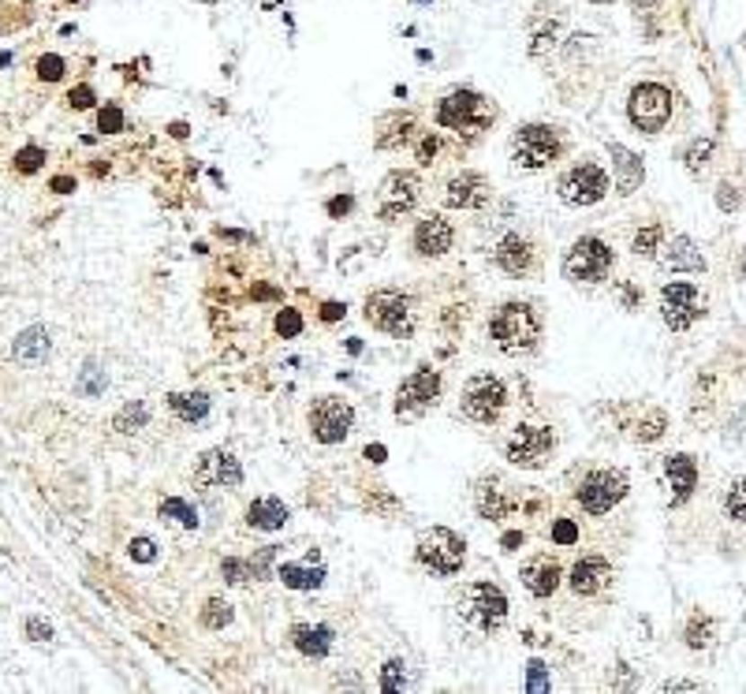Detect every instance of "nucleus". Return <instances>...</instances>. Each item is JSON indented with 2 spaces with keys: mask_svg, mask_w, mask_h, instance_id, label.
Wrapping results in <instances>:
<instances>
[{
  "mask_svg": "<svg viewBox=\"0 0 746 694\" xmlns=\"http://www.w3.org/2000/svg\"><path fill=\"white\" fill-rule=\"evenodd\" d=\"M489 333L504 355H527L541 340V317L530 303H504L493 314Z\"/></svg>",
  "mask_w": 746,
  "mask_h": 694,
  "instance_id": "1",
  "label": "nucleus"
},
{
  "mask_svg": "<svg viewBox=\"0 0 746 694\" xmlns=\"http://www.w3.org/2000/svg\"><path fill=\"white\" fill-rule=\"evenodd\" d=\"M456 616H459V624L470 627L475 635H493L508 619V598H504V590L493 583H470V586H463L459 601H456Z\"/></svg>",
  "mask_w": 746,
  "mask_h": 694,
  "instance_id": "2",
  "label": "nucleus"
},
{
  "mask_svg": "<svg viewBox=\"0 0 746 694\" xmlns=\"http://www.w3.org/2000/svg\"><path fill=\"white\" fill-rule=\"evenodd\" d=\"M493 116H496V109L485 102L482 93H475V90H452L437 105V123H440V128H448V131H456L459 138L463 135L466 138H478L489 128V123H493Z\"/></svg>",
  "mask_w": 746,
  "mask_h": 694,
  "instance_id": "3",
  "label": "nucleus"
},
{
  "mask_svg": "<svg viewBox=\"0 0 746 694\" xmlns=\"http://www.w3.org/2000/svg\"><path fill=\"white\" fill-rule=\"evenodd\" d=\"M362 314L373 329H381L395 340H407L414 336V303L407 299L404 291L395 288H381V291H369L366 303H362Z\"/></svg>",
  "mask_w": 746,
  "mask_h": 694,
  "instance_id": "4",
  "label": "nucleus"
},
{
  "mask_svg": "<svg viewBox=\"0 0 746 694\" xmlns=\"http://www.w3.org/2000/svg\"><path fill=\"white\" fill-rule=\"evenodd\" d=\"M414 556H418V564L426 567V572H433L440 579H452V575H459V567L466 560V545H463V538L456 530L433 527V530H426L418 538Z\"/></svg>",
  "mask_w": 746,
  "mask_h": 694,
  "instance_id": "5",
  "label": "nucleus"
},
{
  "mask_svg": "<svg viewBox=\"0 0 746 694\" xmlns=\"http://www.w3.org/2000/svg\"><path fill=\"white\" fill-rule=\"evenodd\" d=\"M504 407H508V388H504L501 378H493V374H475V378L463 385L459 411L470 418V423L493 426L496 418L504 414Z\"/></svg>",
  "mask_w": 746,
  "mask_h": 694,
  "instance_id": "6",
  "label": "nucleus"
},
{
  "mask_svg": "<svg viewBox=\"0 0 746 694\" xmlns=\"http://www.w3.org/2000/svg\"><path fill=\"white\" fill-rule=\"evenodd\" d=\"M612 269V251L608 243H601L597 236H582L571 243V251L564 254V277L571 284H597L605 280Z\"/></svg>",
  "mask_w": 746,
  "mask_h": 694,
  "instance_id": "7",
  "label": "nucleus"
},
{
  "mask_svg": "<svg viewBox=\"0 0 746 694\" xmlns=\"http://www.w3.org/2000/svg\"><path fill=\"white\" fill-rule=\"evenodd\" d=\"M556 154H560V135L549 123H527V128H519L511 135V161L527 172L553 165Z\"/></svg>",
  "mask_w": 746,
  "mask_h": 694,
  "instance_id": "8",
  "label": "nucleus"
},
{
  "mask_svg": "<svg viewBox=\"0 0 746 694\" xmlns=\"http://www.w3.org/2000/svg\"><path fill=\"white\" fill-rule=\"evenodd\" d=\"M627 116L638 131L645 135H657L664 131V123L671 120V90L661 86V83H642L631 90V102H627Z\"/></svg>",
  "mask_w": 746,
  "mask_h": 694,
  "instance_id": "9",
  "label": "nucleus"
},
{
  "mask_svg": "<svg viewBox=\"0 0 746 694\" xmlns=\"http://www.w3.org/2000/svg\"><path fill=\"white\" fill-rule=\"evenodd\" d=\"M418 194H422V183L414 172H407V168L388 172L381 180V191H377V217L395 225V220H404L418 206Z\"/></svg>",
  "mask_w": 746,
  "mask_h": 694,
  "instance_id": "10",
  "label": "nucleus"
},
{
  "mask_svg": "<svg viewBox=\"0 0 746 694\" xmlns=\"http://www.w3.org/2000/svg\"><path fill=\"white\" fill-rule=\"evenodd\" d=\"M553 449H556L553 430H549V426H530V423H519L515 433H511L508 444H504L508 459H511L515 467H522V470H537V467H545V459L553 456Z\"/></svg>",
  "mask_w": 746,
  "mask_h": 694,
  "instance_id": "11",
  "label": "nucleus"
},
{
  "mask_svg": "<svg viewBox=\"0 0 746 694\" xmlns=\"http://www.w3.org/2000/svg\"><path fill=\"white\" fill-rule=\"evenodd\" d=\"M355 426V407L340 400V396H317L314 407H310V433L321 440V444H340L347 440Z\"/></svg>",
  "mask_w": 746,
  "mask_h": 694,
  "instance_id": "12",
  "label": "nucleus"
},
{
  "mask_svg": "<svg viewBox=\"0 0 746 694\" xmlns=\"http://www.w3.org/2000/svg\"><path fill=\"white\" fill-rule=\"evenodd\" d=\"M624 497H627V478H624V470H590V475L582 478V485H579V493H575V501H579L590 515H605V512H612Z\"/></svg>",
  "mask_w": 746,
  "mask_h": 694,
  "instance_id": "13",
  "label": "nucleus"
},
{
  "mask_svg": "<svg viewBox=\"0 0 746 694\" xmlns=\"http://www.w3.org/2000/svg\"><path fill=\"white\" fill-rule=\"evenodd\" d=\"M556 191H560V198L567 206H593V202H601V198L608 194V176H605L601 165L582 161V165L564 172Z\"/></svg>",
  "mask_w": 746,
  "mask_h": 694,
  "instance_id": "14",
  "label": "nucleus"
},
{
  "mask_svg": "<svg viewBox=\"0 0 746 694\" xmlns=\"http://www.w3.org/2000/svg\"><path fill=\"white\" fill-rule=\"evenodd\" d=\"M437 396H440V374L433 366H418L414 374L400 385V392H395V414L426 411L430 404H437Z\"/></svg>",
  "mask_w": 746,
  "mask_h": 694,
  "instance_id": "15",
  "label": "nucleus"
},
{
  "mask_svg": "<svg viewBox=\"0 0 746 694\" xmlns=\"http://www.w3.org/2000/svg\"><path fill=\"white\" fill-rule=\"evenodd\" d=\"M194 482L206 485V489H235L243 482V467L232 452L209 449V452H202V459L194 463Z\"/></svg>",
  "mask_w": 746,
  "mask_h": 694,
  "instance_id": "16",
  "label": "nucleus"
},
{
  "mask_svg": "<svg viewBox=\"0 0 746 694\" xmlns=\"http://www.w3.org/2000/svg\"><path fill=\"white\" fill-rule=\"evenodd\" d=\"M661 314L671 329H687L702 314V295L694 284H668L661 291Z\"/></svg>",
  "mask_w": 746,
  "mask_h": 694,
  "instance_id": "17",
  "label": "nucleus"
},
{
  "mask_svg": "<svg viewBox=\"0 0 746 694\" xmlns=\"http://www.w3.org/2000/svg\"><path fill=\"white\" fill-rule=\"evenodd\" d=\"M519 579H522V586L534 593V598H549V593L560 586V579H564V567H560V560L553 553H534V556H527V564L519 567Z\"/></svg>",
  "mask_w": 746,
  "mask_h": 694,
  "instance_id": "18",
  "label": "nucleus"
},
{
  "mask_svg": "<svg viewBox=\"0 0 746 694\" xmlns=\"http://www.w3.org/2000/svg\"><path fill=\"white\" fill-rule=\"evenodd\" d=\"M452 239H456L452 225H448L440 213H430L426 220H418L411 243H414V254L418 258H440V254L452 251Z\"/></svg>",
  "mask_w": 746,
  "mask_h": 694,
  "instance_id": "19",
  "label": "nucleus"
},
{
  "mask_svg": "<svg viewBox=\"0 0 746 694\" xmlns=\"http://www.w3.org/2000/svg\"><path fill=\"white\" fill-rule=\"evenodd\" d=\"M485 202H489V183L482 172H459L444 187V206L452 209H478Z\"/></svg>",
  "mask_w": 746,
  "mask_h": 694,
  "instance_id": "20",
  "label": "nucleus"
},
{
  "mask_svg": "<svg viewBox=\"0 0 746 694\" xmlns=\"http://www.w3.org/2000/svg\"><path fill=\"white\" fill-rule=\"evenodd\" d=\"M571 590L579 593V598H590V593H601L608 583H612V564L601 560V556H586L571 567Z\"/></svg>",
  "mask_w": 746,
  "mask_h": 694,
  "instance_id": "21",
  "label": "nucleus"
},
{
  "mask_svg": "<svg viewBox=\"0 0 746 694\" xmlns=\"http://www.w3.org/2000/svg\"><path fill=\"white\" fill-rule=\"evenodd\" d=\"M475 508H478L482 519H508L511 508H515V501L508 497V485L496 478V475H489L475 489Z\"/></svg>",
  "mask_w": 746,
  "mask_h": 694,
  "instance_id": "22",
  "label": "nucleus"
},
{
  "mask_svg": "<svg viewBox=\"0 0 746 694\" xmlns=\"http://www.w3.org/2000/svg\"><path fill=\"white\" fill-rule=\"evenodd\" d=\"M493 262H496V269H504L508 277H527L530 265H534V251L522 236H504L501 243H496Z\"/></svg>",
  "mask_w": 746,
  "mask_h": 694,
  "instance_id": "23",
  "label": "nucleus"
},
{
  "mask_svg": "<svg viewBox=\"0 0 746 694\" xmlns=\"http://www.w3.org/2000/svg\"><path fill=\"white\" fill-rule=\"evenodd\" d=\"M661 265L671 272H706V258L687 236H676L668 246H661Z\"/></svg>",
  "mask_w": 746,
  "mask_h": 694,
  "instance_id": "24",
  "label": "nucleus"
},
{
  "mask_svg": "<svg viewBox=\"0 0 746 694\" xmlns=\"http://www.w3.org/2000/svg\"><path fill=\"white\" fill-rule=\"evenodd\" d=\"M291 646L303 657H325L333 650V631L325 624H295L291 627Z\"/></svg>",
  "mask_w": 746,
  "mask_h": 694,
  "instance_id": "25",
  "label": "nucleus"
},
{
  "mask_svg": "<svg viewBox=\"0 0 746 694\" xmlns=\"http://www.w3.org/2000/svg\"><path fill=\"white\" fill-rule=\"evenodd\" d=\"M246 523L254 530H280L288 523V504L280 497H258L246 508Z\"/></svg>",
  "mask_w": 746,
  "mask_h": 694,
  "instance_id": "26",
  "label": "nucleus"
},
{
  "mask_svg": "<svg viewBox=\"0 0 746 694\" xmlns=\"http://www.w3.org/2000/svg\"><path fill=\"white\" fill-rule=\"evenodd\" d=\"M608 154H612V165H616V187H619V194H631L638 183H642V161L627 150V146H619V142H612L608 146Z\"/></svg>",
  "mask_w": 746,
  "mask_h": 694,
  "instance_id": "27",
  "label": "nucleus"
},
{
  "mask_svg": "<svg viewBox=\"0 0 746 694\" xmlns=\"http://www.w3.org/2000/svg\"><path fill=\"white\" fill-rule=\"evenodd\" d=\"M15 362L22 366H41L49 359V333L45 329H27V333H19L15 340Z\"/></svg>",
  "mask_w": 746,
  "mask_h": 694,
  "instance_id": "28",
  "label": "nucleus"
},
{
  "mask_svg": "<svg viewBox=\"0 0 746 694\" xmlns=\"http://www.w3.org/2000/svg\"><path fill=\"white\" fill-rule=\"evenodd\" d=\"M168 407H172V414H180L183 423H202L209 414V396L206 392H172Z\"/></svg>",
  "mask_w": 746,
  "mask_h": 694,
  "instance_id": "29",
  "label": "nucleus"
},
{
  "mask_svg": "<svg viewBox=\"0 0 746 694\" xmlns=\"http://www.w3.org/2000/svg\"><path fill=\"white\" fill-rule=\"evenodd\" d=\"M381 128H385V131L377 135V146H381V150H400V146H407V142H411L414 120L395 112V116H385V120H381Z\"/></svg>",
  "mask_w": 746,
  "mask_h": 694,
  "instance_id": "30",
  "label": "nucleus"
},
{
  "mask_svg": "<svg viewBox=\"0 0 746 694\" xmlns=\"http://www.w3.org/2000/svg\"><path fill=\"white\" fill-rule=\"evenodd\" d=\"M280 583L291 590H317L325 583V567H306V564H284L280 567Z\"/></svg>",
  "mask_w": 746,
  "mask_h": 694,
  "instance_id": "31",
  "label": "nucleus"
},
{
  "mask_svg": "<svg viewBox=\"0 0 746 694\" xmlns=\"http://www.w3.org/2000/svg\"><path fill=\"white\" fill-rule=\"evenodd\" d=\"M668 478H671V485H676V501H687L690 497V489H694V463H690V456H671L668 459Z\"/></svg>",
  "mask_w": 746,
  "mask_h": 694,
  "instance_id": "32",
  "label": "nucleus"
},
{
  "mask_svg": "<svg viewBox=\"0 0 746 694\" xmlns=\"http://www.w3.org/2000/svg\"><path fill=\"white\" fill-rule=\"evenodd\" d=\"M161 515H164V519H172V523L187 527V530H194V527H198V512H194L187 501H180V497H168V501H161Z\"/></svg>",
  "mask_w": 746,
  "mask_h": 694,
  "instance_id": "33",
  "label": "nucleus"
},
{
  "mask_svg": "<svg viewBox=\"0 0 746 694\" xmlns=\"http://www.w3.org/2000/svg\"><path fill=\"white\" fill-rule=\"evenodd\" d=\"M724 512L735 519V523H746V478H735L728 497H724Z\"/></svg>",
  "mask_w": 746,
  "mask_h": 694,
  "instance_id": "34",
  "label": "nucleus"
},
{
  "mask_svg": "<svg viewBox=\"0 0 746 694\" xmlns=\"http://www.w3.org/2000/svg\"><path fill=\"white\" fill-rule=\"evenodd\" d=\"M202 624L213 627V631L228 627V624H232V605H228V601H220V598L206 601V609H202Z\"/></svg>",
  "mask_w": 746,
  "mask_h": 694,
  "instance_id": "35",
  "label": "nucleus"
},
{
  "mask_svg": "<svg viewBox=\"0 0 746 694\" xmlns=\"http://www.w3.org/2000/svg\"><path fill=\"white\" fill-rule=\"evenodd\" d=\"M146 426V407L142 404H128L120 414H116V430L120 433H135V430H142Z\"/></svg>",
  "mask_w": 746,
  "mask_h": 694,
  "instance_id": "36",
  "label": "nucleus"
},
{
  "mask_svg": "<svg viewBox=\"0 0 746 694\" xmlns=\"http://www.w3.org/2000/svg\"><path fill=\"white\" fill-rule=\"evenodd\" d=\"M38 79H45V83H57V79H64V60L60 57H41L38 60Z\"/></svg>",
  "mask_w": 746,
  "mask_h": 694,
  "instance_id": "37",
  "label": "nucleus"
},
{
  "mask_svg": "<svg viewBox=\"0 0 746 694\" xmlns=\"http://www.w3.org/2000/svg\"><path fill=\"white\" fill-rule=\"evenodd\" d=\"M97 128H102L105 135H116V131H123V112H120L116 105H105L102 112H97Z\"/></svg>",
  "mask_w": 746,
  "mask_h": 694,
  "instance_id": "38",
  "label": "nucleus"
},
{
  "mask_svg": "<svg viewBox=\"0 0 746 694\" xmlns=\"http://www.w3.org/2000/svg\"><path fill=\"white\" fill-rule=\"evenodd\" d=\"M657 239H661V225H650L645 232L635 236V254H657Z\"/></svg>",
  "mask_w": 746,
  "mask_h": 694,
  "instance_id": "39",
  "label": "nucleus"
},
{
  "mask_svg": "<svg viewBox=\"0 0 746 694\" xmlns=\"http://www.w3.org/2000/svg\"><path fill=\"white\" fill-rule=\"evenodd\" d=\"M381 690H404V661H388L381 672Z\"/></svg>",
  "mask_w": 746,
  "mask_h": 694,
  "instance_id": "40",
  "label": "nucleus"
},
{
  "mask_svg": "<svg viewBox=\"0 0 746 694\" xmlns=\"http://www.w3.org/2000/svg\"><path fill=\"white\" fill-rule=\"evenodd\" d=\"M277 333L288 336V340L298 336V333H303V317H298L295 310H280V314H277Z\"/></svg>",
  "mask_w": 746,
  "mask_h": 694,
  "instance_id": "41",
  "label": "nucleus"
},
{
  "mask_svg": "<svg viewBox=\"0 0 746 694\" xmlns=\"http://www.w3.org/2000/svg\"><path fill=\"white\" fill-rule=\"evenodd\" d=\"M41 161H45V154L38 150V146H27V150H19V154H15V168H19V172H38Z\"/></svg>",
  "mask_w": 746,
  "mask_h": 694,
  "instance_id": "42",
  "label": "nucleus"
},
{
  "mask_svg": "<svg viewBox=\"0 0 746 694\" xmlns=\"http://www.w3.org/2000/svg\"><path fill=\"white\" fill-rule=\"evenodd\" d=\"M102 388H105V381H102V369H97V366L90 362V366L83 369V381H79V392H83V396H97V392H102Z\"/></svg>",
  "mask_w": 746,
  "mask_h": 694,
  "instance_id": "43",
  "label": "nucleus"
},
{
  "mask_svg": "<svg viewBox=\"0 0 746 694\" xmlns=\"http://www.w3.org/2000/svg\"><path fill=\"white\" fill-rule=\"evenodd\" d=\"M527 690H553V680L545 676V664L541 661H530V676H527V683H522Z\"/></svg>",
  "mask_w": 746,
  "mask_h": 694,
  "instance_id": "44",
  "label": "nucleus"
},
{
  "mask_svg": "<svg viewBox=\"0 0 746 694\" xmlns=\"http://www.w3.org/2000/svg\"><path fill=\"white\" fill-rule=\"evenodd\" d=\"M709 627H713L709 619H698V616H694V624L687 627V642H690L694 650H698V646H706V642H709Z\"/></svg>",
  "mask_w": 746,
  "mask_h": 694,
  "instance_id": "45",
  "label": "nucleus"
},
{
  "mask_svg": "<svg viewBox=\"0 0 746 694\" xmlns=\"http://www.w3.org/2000/svg\"><path fill=\"white\" fill-rule=\"evenodd\" d=\"M553 541H560V545H575V541H579L575 523H571V519H556V523H553Z\"/></svg>",
  "mask_w": 746,
  "mask_h": 694,
  "instance_id": "46",
  "label": "nucleus"
},
{
  "mask_svg": "<svg viewBox=\"0 0 746 694\" xmlns=\"http://www.w3.org/2000/svg\"><path fill=\"white\" fill-rule=\"evenodd\" d=\"M131 556H135V560H142V564L157 560V545L149 541V538H135V541H131Z\"/></svg>",
  "mask_w": 746,
  "mask_h": 694,
  "instance_id": "47",
  "label": "nucleus"
},
{
  "mask_svg": "<svg viewBox=\"0 0 746 694\" xmlns=\"http://www.w3.org/2000/svg\"><path fill=\"white\" fill-rule=\"evenodd\" d=\"M27 638H31V642H49V638H53V627H49L45 619L31 616V619H27Z\"/></svg>",
  "mask_w": 746,
  "mask_h": 694,
  "instance_id": "48",
  "label": "nucleus"
},
{
  "mask_svg": "<svg viewBox=\"0 0 746 694\" xmlns=\"http://www.w3.org/2000/svg\"><path fill=\"white\" fill-rule=\"evenodd\" d=\"M661 433H664V414H661V411H653V414H650V423H645V426L638 430V437H642V440H657Z\"/></svg>",
  "mask_w": 746,
  "mask_h": 694,
  "instance_id": "49",
  "label": "nucleus"
},
{
  "mask_svg": "<svg viewBox=\"0 0 746 694\" xmlns=\"http://www.w3.org/2000/svg\"><path fill=\"white\" fill-rule=\"evenodd\" d=\"M67 102H71L75 109H90V105H93V90H90V86L71 90V93H67Z\"/></svg>",
  "mask_w": 746,
  "mask_h": 694,
  "instance_id": "50",
  "label": "nucleus"
},
{
  "mask_svg": "<svg viewBox=\"0 0 746 694\" xmlns=\"http://www.w3.org/2000/svg\"><path fill=\"white\" fill-rule=\"evenodd\" d=\"M347 209H351V198H333V202H329V213H333V217H340V213H347Z\"/></svg>",
  "mask_w": 746,
  "mask_h": 694,
  "instance_id": "51",
  "label": "nucleus"
},
{
  "mask_svg": "<svg viewBox=\"0 0 746 694\" xmlns=\"http://www.w3.org/2000/svg\"><path fill=\"white\" fill-rule=\"evenodd\" d=\"M321 317H325V321H336V317H343V307H340V303H325V307H321Z\"/></svg>",
  "mask_w": 746,
  "mask_h": 694,
  "instance_id": "52",
  "label": "nucleus"
},
{
  "mask_svg": "<svg viewBox=\"0 0 746 694\" xmlns=\"http://www.w3.org/2000/svg\"><path fill=\"white\" fill-rule=\"evenodd\" d=\"M668 690H698V683H687V680H676V683H664Z\"/></svg>",
  "mask_w": 746,
  "mask_h": 694,
  "instance_id": "53",
  "label": "nucleus"
},
{
  "mask_svg": "<svg viewBox=\"0 0 746 694\" xmlns=\"http://www.w3.org/2000/svg\"><path fill=\"white\" fill-rule=\"evenodd\" d=\"M71 187H75V183H71L67 176H57V180H53V191H60V194H67Z\"/></svg>",
  "mask_w": 746,
  "mask_h": 694,
  "instance_id": "54",
  "label": "nucleus"
},
{
  "mask_svg": "<svg viewBox=\"0 0 746 694\" xmlns=\"http://www.w3.org/2000/svg\"><path fill=\"white\" fill-rule=\"evenodd\" d=\"M631 4H635V12H650V8L661 4V0H631Z\"/></svg>",
  "mask_w": 746,
  "mask_h": 694,
  "instance_id": "55",
  "label": "nucleus"
},
{
  "mask_svg": "<svg viewBox=\"0 0 746 694\" xmlns=\"http://www.w3.org/2000/svg\"><path fill=\"white\" fill-rule=\"evenodd\" d=\"M430 154H437V138H426V142H422V157H430Z\"/></svg>",
  "mask_w": 746,
  "mask_h": 694,
  "instance_id": "56",
  "label": "nucleus"
},
{
  "mask_svg": "<svg viewBox=\"0 0 746 694\" xmlns=\"http://www.w3.org/2000/svg\"><path fill=\"white\" fill-rule=\"evenodd\" d=\"M515 545H522V534H508L504 538V549H515Z\"/></svg>",
  "mask_w": 746,
  "mask_h": 694,
  "instance_id": "57",
  "label": "nucleus"
},
{
  "mask_svg": "<svg viewBox=\"0 0 746 694\" xmlns=\"http://www.w3.org/2000/svg\"><path fill=\"white\" fill-rule=\"evenodd\" d=\"M593 4H608V0H593Z\"/></svg>",
  "mask_w": 746,
  "mask_h": 694,
  "instance_id": "58",
  "label": "nucleus"
},
{
  "mask_svg": "<svg viewBox=\"0 0 746 694\" xmlns=\"http://www.w3.org/2000/svg\"><path fill=\"white\" fill-rule=\"evenodd\" d=\"M67 4H71V0H67Z\"/></svg>",
  "mask_w": 746,
  "mask_h": 694,
  "instance_id": "59",
  "label": "nucleus"
}]
</instances>
